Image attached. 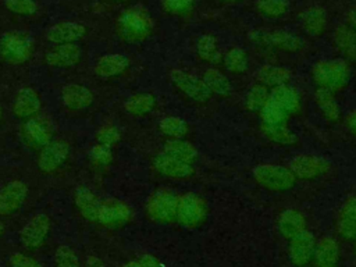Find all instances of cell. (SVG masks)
Returning <instances> with one entry per match:
<instances>
[{"mask_svg":"<svg viewBox=\"0 0 356 267\" xmlns=\"http://www.w3.org/2000/svg\"><path fill=\"white\" fill-rule=\"evenodd\" d=\"M350 78V67L346 60L327 58L317 61L312 68V79L320 89L330 92L342 90Z\"/></svg>","mask_w":356,"mask_h":267,"instance_id":"cell-1","label":"cell"},{"mask_svg":"<svg viewBox=\"0 0 356 267\" xmlns=\"http://www.w3.org/2000/svg\"><path fill=\"white\" fill-rule=\"evenodd\" d=\"M118 35L127 42H142L153 31V18L140 6L125 8L115 21Z\"/></svg>","mask_w":356,"mask_h":267,"instance_id":"cell-2","label":"cell"},{"mask_svg":"<svg viewBox=\"0 0 356 267\" xmlns=\"http://www.w3.org/2000/svg\"><path fill=\"white\" fill-rule=\"evenodd\" d=\"M35 51L33 39L21 31H8L0 38V57L13 65L26 63Z\"/></svg>","mask_w":356,"mask_h":267,"instance_id":"cell-3","label":"cell"},{"mask_svg":"<svg viewBox=\"0 0 356 267\" xmlns=\"http://www.w3.org/2000/svg\"><path fill=\"white\" fill-rule=\"evenodd\" d=\"M252 175L260 186L273 192L289 191L296 182V178L289 167L273 163H263L256 165L252 171Z\"/></svg>","mask_w":356,"mask_h":267,"instance_id":"cell-4","label":"cell"},{"mask_svg":"<svg viewBox=\"0 0 356 267\" xmlns=\"http://www.w3.org/2000/svg\"><path fill=\"white\" fill-rule=\"evenodd\" d=\"M249 39L267 49H277L282 51H298L303 47V40L299 35L285 29H253L249 32Z\"/></svg>","mask_w":356,"mask_h":267,"instance_id":"cell-5","label":"cell"},{"mask_svg":"<svg viewBox=\"0 0 356 267\" xmlns=\"http://www.w3.org/2000/svg\"><path fill=\"white\" fill-rule=\"evenodd\" d=\"M178 195L170 188H159L150 193L146 200L147 217L159 224H167L175 220L178 207Z\"/></svg>","mask_w":356,"mask_h":267,"instance_id":"cell-6","label":"cell"},{"mask_svg":"<svg viewBox=\"0 0 356 267\" xmlns=\"http://www.w3.org/2000/svg\"><path fill=\"white\" fill-rule=\"evenodd\" d=\"M209 214L207 202L197 193L186 192L178 197V207L175 220L184 228H197L200 227Z\"/></svg>","mask_w":356,"mask_h":267,"instance_id":"cell-7","label":"cell"},{"mask_svg":"<svg viewBox=\"0 0 356 267\" xmlns=\"http://www.w3.org/2000/svg\"><path fill=\"white\" fill-rule=\"evenodd\" d=\"M53 134L54 128L51 121L42 115L28 118L19 128V138L22 143L32 150H40L44 147L53 140Z\"/></svg>","mask_w":356,"mask_h":267,"instance_id":"cell-8","label":"cell"},{"mask_svg":"<svg viewBox=\"0 0 356 267\" xmlns=\"http://www.w3.org/2000/svg\"><path fill=\"white\" fill-rule=\"evenodd\" d=\"M170 81L184 96L195 103H204L211 97V93L203 79L189 71L174 68L170 72Z\"/></svg>","mask_w":356,"mask_h":267,"instance_id":"cell-9","label":"cell"},{"mask_svg":"<svg viewBox=\"0 0 356 267\" xmlns=\"http://www.w3.org/2000/svg\"><path fill=\"white\" fill-rule=\"evenodd\" d=\"M288 167L296 179L313 181L327 174L331 164L327 159L317 154H296Z\"/></svg>","mask_w":356,"mask_h":267,"instance_id":"cell-10","label":"cell"},{"mask_svg":"<svg viewBox=\"0 0 356 267\" xmlns=\"http://www.w3.org/2000/svg\"><path fill=\"white\" fill-rule=\"evenodd\" d=\"M50 228V217L46 213H36L19 229V241L26 249H38L46 242Z\"/></svg>","mask_w":356,"mask_h":267,"instance_id":"cell-11","label":"cell"},{"mask_svg":"<svg viewBox=\"0 0 356 267\" xmlns=\"http://www.w3.org/2000/svg\"><path fill=\"white\" fill-rule=\"evenodd\" d=\"M132 214V207L127 202L117 197H108L100 203L97 222L110 228L121 227L129 222Z\"/></svg>","mask_w":356,"mask_h":267,"instance_id":"cell-12","label":"cell"},{"mask_svg":"<svg viewBox=\"0 0 356 267\" xmlns=\"http://www.w3.org/2000/svg\"><path fill=\"white\" fill-rule=\"evenodd\" d=\"M70 156V143L64 139H53L40 149L36 164L43 174L57 171Z\"/></svg>","mask_w":356,"mask_h":267,"instance_id":"cell-13","label":"cell"},{"mask_svg":"<svg viewBox=\"0 0 356 267\" xmlns=\"http://www.w3.org/2000/svg\"><path fill=\"white\" fill-rule=\"evenodd\" d=\"M316 238L309 229H303L289 239L288 256L293 266L305 267L313 257L316 248Z\"/></svg>","mask_w":356,"mask_h":267,"instance_id":"cell-14","label":"cell"},{"mask_svg":"<svg viewBox=\"0 0 356 267\" xmlns=\"http://www.w3.org/2000/svg\"><path fill=\"white\" fill-rule=\"evenodd\" d=\"M28 185L21 179H13L0 189V216H11L28 197Z\"/></svg>","mask_w":356,"mask_h":267,"instance_id":"cell-15","label":"cell"},{"mask_svg":"<svg viewBox=\"0 0 356 267\" xmlns=\"http://www.w3.org/2000/svg\"><path fill=\"white\" fill-rule=\"evenodd\" d=\"M42 108V97L36 89L32 86H25L15 95L11 110L13 114L19 120H28L38 115Z\"/></svg>","mask_w":356,"mask_h":267,"instance_id":"cell-16","label":"cell"},{"mask_svg":"<svg viewBox=\"0 0 356 267\" xmlns=\"http://www.w3.org/2000/svg\"><path fill=\"white\" fill-rule=\"evenodd\" d=\"M152 165L156 172L172 179H185L193 174L192 164L178 160L164 152H160L153 157Z\"/></svg>","mask_w":356,"mask_h":267,"instance_id":"cell-17","label":"cell"},{"mask_svg":"<svg viewBox=\"0 0 356 267\" xmlns=\"http://www.w3.org/2000/svg\"><path fill=\"white\" fill-rule=\"evenodd\" d=\"M82 49L76 43L54 44L44 56V63L53 68H71L81 61Z\"/></svg>","mask_w":356,"mask_h":267,"instance_id":"cell-18","label":"cell"},{"mask_svg":"<svg viewBox=\"0 0 356 267\" xmlns=\"http://www.w3.org/2000/svg\"><path fill=\"white\" fill-rule=\"evenodd\" d=\"M86 33V26L75 21H61L47 28L44 36L53 44L75 43Z\"/></svg>","mask_w":356,"mask_h":267,"instance_id":"cell-19","label":"cell"},{"mask_svg":"<svg viewBox=\"0 0 356 267\" xmlns=\"http://www.w3.org/2000/svg\"><path fill=\"white\" fill-rule=\"evenodd\" d=\"M341 257V248L334 236L325 235L316 242L312 260L314 267H338Z\"/></svg>","mask_w":356,"mask_h":267,"instance_id":"cell-20","label":"cell"},{"mask_svg":"<svg viewBox=\"0 0 356 267\" xmlns=\"http://www.w3.org/2000/svg\"><path fill=\"white\" fill-rule=\"evenodd\" d=\"M61 103L70 110H83L92 106L95 96L92 90L79 83H67L60 92Z\"/></svg>","mask_w":356,"mask_h":267,"instance_id":"cell-21","label":"cell"},{"mask_svg":"<svg viewBox=\"0 0 356 267\" xmlns=\"http://www.w3.org/2000/svg\"><path fill=\"white\" fill-rule=\"evenodd\" d=\"M74 203H75V207L78 209L79 214L85 220L90 221V222H97V214H99L102 200L88 186L79 185L75 188Z\"/></svg>","mask_w":356,"mask_h":267,"instance_id":"cell-22","label":"cell"},{"mask_svg":"<svg viewBox=\"0 0 356 267\" xmlns=\"http://www.w3.org/2000/svg\"><path fill=\"white\" fill-rule=\"evenodd\" d=\"M337 232L346 241L356 238V196H349L339 207Z\"/></svg>","mask_w":356,"mask_h":267,"instance_id":"cell-23","label":"cell"},{"mask_svg":"<svg viewBox=\"0 0 356 267\" xmlns=\"http://www.w3.org/2000/svg\"><path fill=\"white\" fill-rule=\"evenodd\" d=\"M270 100L281 107L288 115L298 114L302 108L300 95L296 88L291 86L289 83L273 88L270 90Z\"/></svg>","mask_w":356,"mask_h":267,"instance_id":"cell-24","label":"cell"},{"mask_svg":"<svg viewBox=\"0 0 356 267\" xmlns=\"http://www.w3.org/2000/svg\"><path fill=\"white\" fill-rule=\"evenodd\" d=\"M299 25L309 36H320L327 26V13L320 6H310L299 15Z\"/></svg>","mask_w":356,"mask_h":267,"instance_id":"cell-25","label":"cell"},{"mask_svg":"<svg viewBox=\"0 0 356 267\" xmlns=\"http://www.w3.org/2000/svg\"><path fill=\"white\" fill-rule=\"evenodd\" d=\"M129 67V60L121 53H108L97 58L95 64V74L100 78L108 79L122 74Z\"/></svg>","mask_w":356,"mask_h":267,"instance_id":"cell-26","label":"cell"},{"mask_svg":"<svg viewBox=\"0 0 356 267\" xmlns=\"http://www.w3.org/2000/svg\"><path fill=\"white\" fill-rule=\"evenodd\" d=\"M256 82L264 85L266 88H277L281 85H286L292 79V72L282 65H274V64H264L257 68L254 74Z\"/></svg>","mask_w":356,"mask_h":267,"instance_id":"cell-27","label":"cell"},{"mask_svg":"<svg viewBox=\"0 0 356 267\" xmlns=\"http://www.w3.org/2000/svg\"><path fill=\"white\" fill-rule=\"evenodd\" d=\"M277 228L282 238L291 239L296 234L306 229V218L296 209H285L277 218Z\"/></svg>","mask_w":356,"mask_h":267,"instance_id":"cell-28","label":"cell"},{"mask_svg":"<svg viewBox=\"0 0 356 267\" xmlns=\"http://www.w3.org/2000/svg\"><path fill=\"white\" fill-rule=\"evenodd\" d=\"M332 43L343 60H356V32L348 24L335 28Z\"/></svg>","mask_w":356,"mask_h":267,"instance_id":"cell-29","label":"cell"},{"mask_svg":"<svg viewBox=\"0 0 356 267\" xmlns=\"http://www.w3.org/2000/svg\"><path fill=\"white\" fill-rule=\"evenodd\" d=\"M314 103L317 106V108L320 110V114L331 122H335L339 120L341 115V107L334 96L332 92L327 90V89H320L317 88L314 95H313Z\"/></svg>","mask_w":356,"mask_h":267,"instance_id":"cell-30","label":"cell"},{"mask_svg":"<svg viewBox=\"0 0 356 267\" xmlns=\"http://www.w3.org/2000/svg\"><path fill=\"white\" fill-rule=\"evenodd\" d=\"M203 82L206 83L207 89L211 95L220 97H228L232 93V83L228 76L217 68H209L202 75Z\"/></svg>","mask_w":356,"mask_h":267,"instance_id":"cell-31","label":"cell"},{"mask_svg":"<svg viewBox=\"0 0 356 267\" xmlns=\"http://www.w3.org/2000/svg\"><path fill=\"white\" fill-rule=\"evenodd\" d=\"M163 152L178 159V160L192 164V165L197 160V156H199L197 149L191 142H188L185 139H168L164 143Z\"/></svg>","mask_w":356,"mask_h":267,"instance_id":"cell-32","label":"cell"},{"mask_svg":"<svg viewBox=\"0 0 356 267\" xmlns=\"http://www.w3.org/2000/svg\"><path fill=\"white\" fill-rule=\"evenodd\" d=\"M195 51L200 60L210 64H217L220 60H222L218 40L210 33H204L196 40Z\"/></svg>","mask_w":356,"mask_h":267,"instance_id":"cell-33","label":"cell"},{"mask_svg":"<svg viewBox=\"0 0 356 267\" xmlns=\"http://www.w3.org/2000/svg\"><path fill=\"white\" fill-rule=\"evenodd\" d=\"M156 107V97L152 93L140 92L129 96L124 103V110L135 117H142L153 111Z\"/></svg>","mask_w":356,"mask_h":267,"instance_id":"cell-34","label":"cell"},{"mask_svg":"<svg viewBox=\"0 0 356 267\" xmlns=\"http://www.w3.org/2000/svg\"><path fill=\"white\" fill-rule=\"evenodd\" d=\"M268 100H270V89L256 82L246 90L243 97V104L246 110L253 113H260Z\"/></svg>","mask_w":356,"mask_h":267,"instance_id":"cell-35","label":"cell"},{"mask_svg":"<svg viewBox=\"0 0 356 267\" xmlns=\"http://www.w3.org/2000/svg\"><path fill=\"white\" fill-rule=\"evenodd\" d=\"M261 132L270 142L284 145V146H289L296 140V135L291 131L286 122L274 124V125L261 124Z\"/></svg>","mask_w":356,"mask_h":267,"instance_id":"cell-36","label":"cell"},{"mask_svg":"<svg viewBox=\"0 0 356 267\" xmlns=\"http://www.w3.org/2000/svg\"><path fill=\"white\" fill-rule=\"evenodd\" d=\"M159 129L170 139H184L188 134V122L178 115H167L159 121Z\"/></svg>","mask_w":356,"mask_h":267,"instance_id":"cell-37","label":"cell"},{"mask_svg":"<svg viewBox=\"0 0 356 267\" xmlns=\"http://www.w3.org/2000/svg\"><path fill=\"white\" fill-rule=\"evenodd\" d=\"M222 63L231 74H243L249 68V57L242 47H231L222 56Z\"/></svg>","mask_w":356,"mask_h":267,"instance_id":"cell-38","label":"cell"},{"mask_svg":"<svg viewBox=\"0 0 356 267\" xmlns=\"http://www.w3.org/2000/svg\"><path fill=\"white\" fill-rule=\"evenodd\" d=\"M256 10L267 18H280L289 11V0H257Z\"/></svg>","mask_w":356,"mask_h":267,"instance_id":"cell-39","label":"cell"},{"mask_svg":"<svg viewBox=\"0 0 356 267\" xmlns=\"http://www.w3.org/2000/svg\"><path fill=\"white\" fill-rule=\"evenodd\" d=\"M259 114L261 118V124H266V125L284 124V122H286V120L289 117L281 107H278L271 100L267 102V104L261 108V111Z\"/></svg>","mask_w":356,"mask_h":267,"instance_id":"cell-40","label":"cell"},{"mask_svg":"<svg viewBox=\"0 0 356 267\" xmlns=\"http://www.w3.org/2000/svg\"><path fill=\"white\" fill-rule=\"evenodd\" d=\"M56 267H81L79 259L72 248L68 245H60L54 252Z\"/></svg>","mask_w":356,"mask_h":267,"instance_id":"cell-41","label":"cell"},{"mask_svg":"<svg viewBox=\"0 0 356 267\" xmlns=\"http://www.w3.org/2000/svg\"><path fill=\"white\" fill-rule=\"evenodd\" d=\"M121 139V132L114 124H104L96 132V143L113 147Z\"/></svg>","mask_w":356,"mask_h":267,"instance_id":"cell-42","label":"cell"},{"mask_svg":"<svg viewBox=\"0 0 356 267\" xmlns=\"http://www.w3.org/2000/svg\"><path fill=\"white\" fill-rule=\"evenodd\" d=\"M196 0H161L163 10L175 17H181L188 14L195 7Z\"/></svg>","mask_w":356,"mask_h":267,"instance_id":"cell-43","label":"cell"},{"mask_svg":"<svg viewBox=\"0 0 356 267\" xmlns=\"http://www.w3.org/2000/svg\"><path fill=\"white\" fill-rule=\"evenodd\" d=\"M4 6L17 15H33L38 11V3L35 0H4Z\"/></svg>","mask_w":356,"mask_h":267,"instance_id":"cell-44","label":"cell"},{"mask_svg":"<svg viewBox=\"0 0 356 267\" xmlns=\"http://www.w3.org/2000/svg\"><path fill=\"white\" fill-rule=\"evenodd\" d=\"M89 159L96 165H108L113 161V150L108 146L96 143L89 150Z\"/></svg>","mask_w":356,"mask_h":267,"instance_id":"cell-45","label":"cell"},{"mask_svg":"<svg viewBox=\"0 0 356 267\" xmlns=\"http://www.w3.org/2000/svg\"><path fill=\"white\" fill-rule=\"evenodd\" d=\"M8 264H10V267H43L38 260L21 253V252L11 253L8 257Z\"/></svg>","mask_w":356,"mask_h":267,"instance_id":"cell-46","label":"cell"},{"mask_svg":"<svg viewBox=\"0 0 356 267\" xmlns=\"http://www.w3.org/2000/svg\"><path fill=\"white\" fill-rule=\"evenodd\" d=\"M122 267H163V263L153 254H142L138 259L125 263Z\"/></svg>","mask_w":356,"mask_h":267,"instance_id":"cell-47","label":"cell"},{"mask_svg":"<svg viewBox=\"0 0 356 267\" xmlns=\"http://www.w3.org/2000/svg\"><path fill=\"white\" fill-rule=\"evenodd\" d=\"M345 124H346V128L356 136V108L346 115Z\"/></svg>","mask_w":356,"mask_h":267,"instance_id":"cell-48","label":"cell"},{"mask_svg":"<svg viewBox=\"0 0 356 267\" xmlns=\"http://www.w3.org/2000/svg\"><path fill=\"white\" fill-rule=\"evenodd\" d=\"M85 267H106V266L97 256L89 254L85 260Z\"/></svg>","mask_w":356,"mask_h":267,"instance_id":"cell-49","label":"cell"},{"mask_svg":"<svg viewBox=\"0 0 356 267\" xmlns=\"http://www.w3.org/2000/svg\"><path fill=\"white\" fill-rule=\"evenodd\" d=\"M348 25L356 32V4L348 13Z\"/></svg>","mask_w":356,"mask_h":267,"instance_id":"cell-50","label":"cell"},{"mask_svg":"<svg viewBox=\"0 0 356 267\" xmlns=\"http://www.w3.org/2000/svg\"><path fill=\"white\" fill-rule=\"evenodd\" d=\"M6 232V225H4V222L3 221H0V238L3 236V234Z\"/></svg>","mask_w":356,"mask_h":267,"instance_id":"cell-51","label":"cell"},{"mask_svg":"<svg viewBox=\"0 0 356 267\" xmlns=\"http://www.w3.org/2000/svg\"><path fill=\"white\" fill-rule=\"evenodd\" d=\"M1 118H3V107L0 104V122H1Z\"/></svg>","mask_w":356,"mask_h":267,"instance_id":"cell-52","label":"cell"},{"mask_svg":"<svg viewBox=\"0 0 356 267\" xmlns=\"http://www.w3.org/2000/svg\"><path fill=\"white\" fill-rule=\"evenodd\" d=\"M221 1H227V3H235V1H241V0H221Z\"/></svg>","mask_w":356,"mask_h":267,"instance_id":"cell-53","label":"cell"},{"mask_svg":"<svg viewBox=\"0 0 356 267\" xmlns=\"http://www.w3.org/2000/svg\"><path fill=\"white\" fill-rule=\"evenodd\" d=\"M355 241H356V238H355ZM355 256H356V243H355Z\"/></svg>","mask_w":356,"mask_h":267,"instance_id":"cell-54","label":"cell"},{"mask_svg":"<svg viewBox=\"0 0 356 267\" xmlns=\"http://www.w3.org/2000/svg\"><path fill=\"white\" fill-rule=\"evenodd\" d=\"M114 1H128V0H114Z\"/></svg>","mask_w":356,"mask_h":267,"instance_id":"cell-55","label":"cell"}]
</instances>
